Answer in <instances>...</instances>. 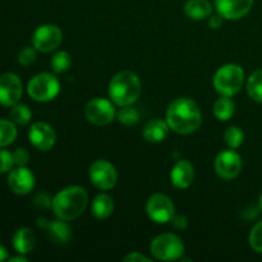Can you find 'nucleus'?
<instances>
[{
  "instance_id": "obj_1",
  "label": "nucleus",
  "mask_w": 262,
  "mask_h": 262,
  "mask_svg": "<svg viewBox=\"0 0 262 262\" xmlns=\"http://www.w3.org/2000/svg\"><path fill=\"white\" fill-rule=\"evenodd\" d=\"M166 122L174 132L179 135H191L201 125V110L193 100L181 97L169 105L166 110Z\"/></svg>"
},
{
  "instance_id": "obj_37",
  "label": "nucleus",
  "mask_w": 262,
  "mask_h": 262,
  "mask_svg": "<svg viewBox=\"0 0 262 262\" xmlns=\"http://www.w3.org/2000/svg\"><path fill=\"white\" fill-rule=\"evenodd\" d=\"M8 258V250L4 246L0 245V261H5Z\"/></svg>"
},
{
  "instance_id": "obj_15",
  "label": "nucleus",
  "mask_w": 262,
  "mask_h": 262,
  "mask_svg": "<svg viewBox=\"0 0 262 262\" xmlns=\"http://www.w3.org/2000/svg\"><path fill=\"white\" fill-rule=\"evenodd\" d=\"M8 186L14 193L27 194L35 187V177L32 171L26 166H18L14 170H10L8 177Z\"/></svg>"
},
{
  "instance_id": "obj_26",
  "label": "nucleus",
  "mask_w": 262,
  "mask_h": 262,
  "mask_svg": "<svg viewBox=\"0 0 262 262\" xmlns=\"http://www.w3.org/2000/svg\"><path fill=\"white\" fill-rule=\"evenodd\" d=\"M224 141L230 148L234 150V148H238L243 143V141H245V133L242 132V129L239 127L233 125V127H229L225 130Z\"/></svg>"
},
{
  "instance_id": "obj_31",
  "label": "nucleus",
  "mask_w": 262,
  "mask_h": 262,
  "mask_svg": "<svg viewBox=\"0 0 262 262\" xmlns=\"http://www.w3.org/2000/svg\"><path fill=\"white\" fill-rule=\"evenodd\" d=\"M18 60H19V63L22 64V66H25V67L31 66V64L36 60L35 48H30V46H27V48H23L22 50H20L19 56H18Z\"/></svg>"
},
{
  "instance_id": "obj_19",
  "label": "nucleus",
  "mask_w": 262,
  "mask_h": 262,
  "mask_svg": "<svg viewBox=\"0 0 262 262\" xmlns=\"http://www.w3.org/2000/svg\"><path fill=\"white\" fill-rule=\"evenodd\" d=\"M45 230L48 232L49 238H50L54 243H58V245H64V243H67L71 239V228L67 224L66 220L59 219L49 222Z\"/></svg>"
},
{
  "instance_id": "obj_5",
  "label": "nucleus",
  "mask_w": 262,
  "mask_h": 262,
  "mask_svg": "<svg viewBox=\"0 0 262 262\" xmlns=\"http://www.w3.org/2000/svg\"><path fill=\"white\" fill-rule=\"evenodd\" d=\"M150 251L154 257L160 261L181 260L184 253V245L178 235L163 233L151 242Z\"/></svg>"
},
{
  "instance_id": "obj_39",
  "label": "nucleus",
  "mask_w": 262,
  "mask_h": 262,
  "mask_svg": "<svg viewBox=\"0 0 262 262\" xmlns=\"http://www.w3.org/2000/svg\"><path fill=\"white\" fill-rule=\"evenodd\" d=\"M258 204H260V209H261V211H262V194H261V197H260V202H258Z\"/></svg>"
},
{
  "instance_id": "obj_3",
  "label": "nucleus",
  "mask_w": 262,
  "mask_h": 262,
  "mask_svg": "<svg viewBox=\"0 0 262 262\" xmlns=\"http://www.w3.org/2000/svg\"><path fill=\"white\" fill-rule=\"evenodd\" d=\"M141 81L133 72L124 71L115 74L109 83V96L119 106H128L137 101L141 95Z\"/></svg>"
},
{
  "instance_id": "obj_21",
  "label": "nucleus",
  "mask_w": 262,
  "mask_h": 262,
  "mask_svg": "<svg viewBox=\"0 0 262 262\" xmlns=\"http://www.w3.org/2000/svg\"><path fill=\"white\" fill-rule=\"evenodd\" d=\"M114 211V202L109 194L101 193L92 201V212L97 219H107Z\"/></svg>"
},
{
  "instance_id": "obj_27",
  "label": "nucleus",
  "mask_w": 262,
  "mask_h": 262,
  "mask_svg": "<svg viewBox=\"0 0 262 262\" xmlns=\"http://www.w3.org/2000/svg\"><path fill=\"white\" fill-rule=\"evenodd\" d=\"M72 58L67 51H58L51 59V68L55 73H63L71 67Z\"/></svg>"
},
{
  "instance_id": "obj_36",
  "label": "nucleus",
  "mask_w": 262,
  "mask_h": 262,
  "mask_svg": "<svg viewBox=\"0 0 262 262\" xmlns=\"http://www.w3.org/2000/svg\"><path fill=\"white\" fill-rule=\"evenodd\" d=\"M222 23H223V17L219 14V13L215 15H212L209 20V25L211 28H219L220 26H222Z\"/></svg>"
},
{
  "instance_id": "obj_13",
  "label": "nucleus",
  "mask_w": 262,
  "mask_h": 262,
  "mask_svg": "<svg viewBox=\"0 0 262 262\" xmlns=\"http://www.w3.org/2000/svg\"><path fill=\"white\" fill-rule=\"evenodd\" d=\"M28 137L31 143L40 151L51 150L56 141V135L53 127L43 122H37L31 125Z\"/></svg>"
},
{
  "instance_id": "obj_14",
  "label": "nucleus",
  "mask_w": 262,
  "mask_h": 262,
  "mask_svg": "<svg viewBox=\"0 0 262 262\" xmlns=\"http://www.w3.org/2000/svg\"><path fill=\"white\" fill-rule=\"evenodd\" d=\"M253 0H215L217 13L225 19H241L248 14Z\"/></svg>"
},
{
  "instance_id": "obj_33",
  "label": "nucleus",
  "mask_w": 262,
  "mask_h": 262,
  "mask_svg": "<svg viewBox=\"0 0 262 262\" xmlns=\"http://www.w3.org/2000/svg\"><path fill=\"white\" fill-rule=\"evenodd\" d=\"M35 205L38 207V209H42V210H46L49 209V207L53 206V200L50 199V196L46 193H43V192H41V193H38L37 196L35 197Z\"/></svg>"
},
{
  "instance_id": "obj_32",
  "label": "nucleus",
  "mask_w": 262,
  "mask_h": 262,
  "mask_svg": "<svg viewBox=\"0 0 262 262\" xmlns=\"http://www.w3.org/2000/svg\"><path fill=\"white\" fill-rule=\"evenodd\" d=\"M13 159H14V164L17 166H26L30 161V154L26 148H17L13 154Z\"/></svg>"
},
{
  "instance_id": "obj_22",
  "label": "nucleus",
  "mask_w": 262,
  "mask_h": 262,
  "mask_svg": "<svg viewBox=\"0 0 262 262\" xmlns=\"http://www.w3.org/2000/svg\"><path fill=\"white\" fill-rule=\"evenodd\" d=\"M235 112V104L230 96H222L214 104V115L222 122L229 120Z\"/></svg>"
},
{
  "instance_id": "obj_18",
  "label": "nucleus",
  "mask_w": 262,
  "mask_h": 262,
  "mask_svg": "<svg viewBox=\"0 0 262 262\" xmlns=\"http://www.w3.org/2000/svg\"><path fill=\"white\" fill-rule=\"evenodd\" d=\"M36 245L35 233L30 228H20L13 237V247L20 255H27L33 250Z\"/></svg>"
},
{
  "instance_id": "obj_8",
  "label": "nucleus",
  "mask_w": 262,
  "mask_h": 262,
  "mask_svg": "<svg viewBox=\"0 0 262 262\" xmlns=\"http://www.w3.org/2000/svg\"><path fill=\"white\" fill-rule=\"evenodd\" d=\"M84 117L92 124L106 125L114 120L115 107L109 100L96 97L87 102L84 107Z\"/></svg>"
},
{
  "instance_id": "obj_38",
  "label": "nucleus",
  "mask_w": 262,
  "mask_h": 262,
  "mask_svg": "<svg viewBox=\"0 0 262 262\" xmlns=\"http://www.w3.org/2000/svg\"><path fill=\"white\" fill-rule=\"evenodd\" d=\"M10 262H27V258L22 257V256H15V257L9 258Z\"/></svg>"
},
{
  "instance_id": "obj_23",
  "label": "nucleus",
  "mask_w": 262,
  "mask_h": 262,
  "mask_svg": "<svg viewBox=\"0 0 262 262\" xmlns=\"http://www.w3.org/2000/svg\"><path fill=\"white\" fill-rule=\"evenodd\" d=\"M247 92L251 99L262 102V69L251 74L247 81Z\"/></svg>"
},
{
  "instance_id": "obj_24",
  "label": "nucleus",
  "mask_w": 262,
  "mask_h": 262,
  "mask_svg": "<svg viewBox=\"0 0 262 262\" xmlns=\"http://www.w3.org/2000/svg\"><path fill=\"white\" fill-rule=\"evenodd\" d=\"M17 137V128L9 120L0 119V147L10 145Z\"/></svg>"
},
{
  "instance_id": "obj_6",
  "label": "nucleus",
  "mask_w": 262,
  "mask_h": 262,
  "mask_svg": "<svg viewBox=\"0 0 262 262\" xmlns=\"http://www.w3.org/2000/svg\"><path fill=\"white\" fill-rule=\"evenodd\" d=\"M60 91L58 78L50 73H40L33 77L27 86V92L33 100L40 102L55 99Z\"/></svg>"
},
{
  "instance_id": "obj_28",
  "label": "nucleus",
  "mask_w": 262,
  "mask_h": 262,
  "mask_svg": "<svg viewBox=\"0 0 262 262\" xmlns=\"http://www.w3.org/2000/svg\"><path fill=\"white\" fill-rule=\"evenodd\" d=\"M118 120H119L122 124L124 125H135L136 123L140 120V114H138L137 110L135 107H130L129 105L128 106H122V109L118 112L117 114Z\"/></svg>"
},
{
  "instance_id": "obj_7",
  "label": "nucleus",
  "mask_w": 262,
  "mask_h": 262,
  "mask_svg": "<svg viewBox=\"0 0 262 262\" xmlns=\"http://www.w3.org/2000/svg\"><path fill=\"white\" fill-rule=\"evenodd\" d=\"M61 40H63V32L58 26L43 25L33 32L32 45L41 53H49L59 48Z\"/></svg>"
},
{
  "instance_id": "obj_20",
  "label": "nucleus",
  "mask_w": 262,
  "mask_h": 262,
  "mask_svg": "<svg viewBox=\"0 0 262 262\" xmlns=\"http://www.w3.org/2000/svg\"><path fill=\"white\" fill-rule=\"evenodd\" d=\"M184 12L191 19L201 20L211 15L212 5L207 0H188L184 5Z\"/></svg>"
},
{
  "instance_id": "obj_10",
  "label": "nucleus",
  "mask_w": 262,
  "mask_h": 262,
  "mask_svg": "<svg viewBox=\"0 0 262 262\" xmlns=\"http://www.w3.org/2000/svg\"><path fill=\"white\" fill-rule=\"evenodd\" d=\"M242 159L235 151L224 150L215 159V170L220 178L230 181L239 176L242 170Z\"/></svg>"
},
{
  "instance_id": "obj_12",
  "label": "nucleus",
  "mask_w": 262,
  "mask_h": 262,
  "mask_svg": "<svg viewBox=\"0 0 262 262\" xmlns=\"http://www.w3.org/2000/svg\"><path fill=\"white\" fill-rule=\"evenodd\" d=\"M22 96V82L14 73H4L0 76V104L13 106L18 104Z\"/></svg>"
},
{
  "instance_id": "obj_29",
  "label": "nucleus",
  "mask_w": 262,
  "mask_h": 262,
  "mask_svg": "<svg viewBox=\"0 0 262 262\" xmlns=\"http://www.w3.org/2000/svg\"><path fill=\"white\" fill-rule=\"evenodd\" d=\"M250 245L256 252L262 253V220L258 222L251 230Z\"/></svg>"
},
{
  "instance_id": "obj_17",
  "label": "nucleus",
  "mask_w": 262,
  "mask_h": 262,
  "mask_svg": "<svg viewBox=\"0 0 262 262\" xmlns=\"http://www.w3.org/2000/svg\"><path fill=\"white\" fill-rule=\"evenodd\" d=\"M169 129H170V127H169L168 122H164V120L156 118V119L150 120L145 125V128H143V138L147 142H161V141H164L166 138Z\"/></svg>"
},
{
  "instance_id": "obj_35",
  "label": "nucleus",
  "mask_w": 262,
  "mask_h": 262,
  "mask_svg": "<svg viewBox=\"0 0 262 262\" xmlns=\"http://www.w3.org/2000/svg\"><path fill=\"white\" fill-rule=\"evenodd\" d=\"M124 261L125 262H150L151 260L148 257H146V256L141 255V253L133 252V253H129L128 256H125Z\"/></svg>"
},
{
  "instance_id": "obj_16",
  "label": "nucleus",
  "mask_w": 262,
  "mask_h": 262,
  "mask_svg": "<svg viewBox=\"0 0 262 262\" xmlns=\"http://www.w3.org/2000/svg\"><path fill=\"white\" fill-rule=\"evenodd\" d=\"M170 181L174 187L179 189H186L193 183L194 168L188 160H179L173 166L170 173Z\"/></svg>"
},
{
  "instance_id": "obj_30",
  "label": "nucleus",
  "mask_w": 262,
  "mask_h": 262,
  "mask_svg": "<svg viewBox=\"0 0 262 262\" xmlns=\"http://www.w3.org/2000/svg\"><path fill=\"white\" fill-rule=\"evenodd\" d=\"M13 165H14L13 154L7 150H0V173H8L12 170Z\"/></svg>"
},
{
  "instance_id": "obj_9",
  "label": "nucleus",
  "mask_w": 262,
  "mask_h": 262,
  "mask_svg": "<svg viewBox=\"0 0 262 262\" xmlns=\"http://www.w3.org/2000/svg\"><path fill=\"white\" fill-rule=\"evenodd\" d=\"M90 178L96 188L107 191L117 184L118 173L107 160H96L90 168Z\"/></svg>"
},
{
  "instance_id": "obj_11",
  "label": "nucleus",
  "mask_w": 262,
  "mask_h": 262,
  "mask_svg": "<svg viewBox=\"0 0 262 262\" xmlns=\"http://www.w3.org/2000/svg\"><path fill=\"white\" fill-rule=\"evenodd\" d=\"M146 210H147L150 219L154 220L155 223H159V224L170 222L171 217L176 214L171 200L166 194L163 193L152 194L148 199Z\"/></svg>"
},
{
  "instance_id": "obj_2",
  "label": "nucleus",
  "mask_w": 262,
  "mask_h": 262,
  "mask_svg": "<svg viewBox=\"0 0 262 262\" xmlns=\"http://www.w3.org/2000/svg\"><path fill=\"white\" fill-rule=\"evenodd\" d=\"M87 204H89L87 192L82 187L71 186L61 189L54 197L51 209L58 219L69 222L81 216L86 210Z\"/></svg>"
},
{
  "instance_id": "obj_34",
  "label": "nucleus",
  "mask_w": 262,
  "mask_h": 262,
  "mask_svg": "<svg viewBox=\"0 0 262 262\" xmlns=\"http://www.w3.org/2000/svg\"><path fill=\"white\" fill-rule=\"evenodd\" d=\"M170 223H171V227H173L174 229H177V230H184L187 228V225H188V223H187V219L183 216V215H176V214H174V216L171 217Z\"/></svg>"
},
{
  "instance_id": "obj_4",
  "label": "nucleus",
  "mask_w": 262,
  "mask_h": 262,
  "mask_svg": "<svg viewBox=\"0 0 262 262\" xmlns=\"http://www.w3.org/2000/svg\"><path fill=\"white\" fill-rule=\"evenodd\" d=\"M245 83V71L238 64H225L220 67L214 77V87L222 96L238 94Z\"/></svg>"
},
{
  "instance_id": "obj_25",
  "label": "nucleus",
  "mask_w": 262,
  "mask_h": 262,
  "mask_svg": "<svg viewBox=\"0 0 262 262\" xmlns=\"http://www.w3.org/2000/svg\"><path fill=\"white\" fill-rule=\"evenodd\" d=\"M10 118H12L15 124L26 125L27 123H30L31 118H32V113H31L30 107L26 106V105L15 104L13 105L12 110H10Z\"/></svg>"
}]
</instances>
